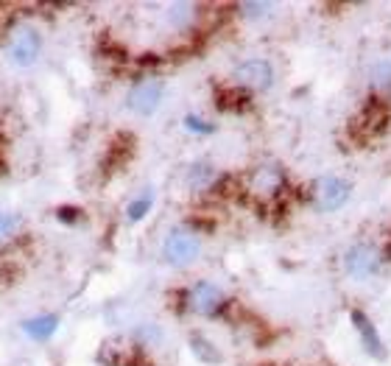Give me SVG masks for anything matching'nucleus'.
<instances>
[{
  "label": "nucleus",
  "instance_id": "1",
  "mask_svg": "<svg viewBox=\"0 0 391 366\" xmlns=\"http://www.w3.org/2000/svg\"><path fill=\"white\" fill-rule=\"evenodd\" d=\"M380 268H383V251L374 243H355L344 254V271L352 279H360V282L371 279L380 274Z\"/></svg>",
  "mask_w": 391,
  "mask_h": 366
},
{
  "label": "nucleus",
  "instance_id": "2",
  "mask_svg": "<svg viewBox=\"0 0 391 366\" xmlns=\"http://www.w3.org/2000/svg\"><path fill=\"white\" fill-rule=\"evenodd\" d=\"M42 53V34L28 25V22H20L11 36H8V59L17 64V67H31Z\"/></svg>",
  "mask_w": 391,
  "mask_h": 366
},
{
  "label": "nucleus",
  "instance_id": "3",
  "mask_svg": "<svg viewBox=\"0 0 391 366\" xmlns=\"http://www.w3.org/2000/svg\"><path fill=\"white\" fill-rule=\"evenodd\" d=\"M198 254H201V240L187 229H173L162 240V257H165V263H170L176 268L196 263Z\"/></svg>",
  "mask_w": 391,
  "mask_h": 366
},
{
  "label": "nucleus",
  "instance_id": "4",
  "mask_svg": "<svg viewBox=\"0 0 391 366\" xmlns=\"http://www.w3.org/2000/svg\"><path fill=\"white\" fill-rule=\"evenodd\" d=\"M352 196V182L344 176H324L316 182L313 190V204L318 212H335L341 210Z\"/></svg>",
  "mask_w": 391,
  "mask_h": 366
},
{
  "label": "nucleus",
  "instance_id": "5",
  "mask_svg": "<svg viewBox=\"0 0 391 366\" xmlns=\"http://www.w3.org/2000/svg\"><path fill=\"white\" fill-rule=\"evenodd\" d=\"M232 78L243 87V89H254V92H263L274 84V67L268 59H243L235 64L232 70Z\"/></svg>",
  "mask_w": 391,
  "mask_h": 366
},
{
  "label": "nucleus",
  "instance_id": "6",
  "mask_svg": "<svg viewBox=\"0 0 391 366\" xmlns=\"http://www.w3.org/2000/svg\"><path fill=\"white\" fill-rule=\"evenodd\" d=\"M162 98H165V84L156 81V78H145V81H140L128 89L126 106L137 115H154L156 106L162 103Z\"/></svg>",
  "mask_w": 391,
  "mask_h": 366
},
{
  "label": "nucleus",
  "instance_id": "7",
  "mask_svg": "<svg viewBox=\"0 0 391 366\" xmlns=\"http://www.w3.org/2000/svg\"><path fill=\"white\" fill-rule=\"evenodd\" d=\"M187 305H190L193 313L215 316V313L221 310V305H223V293H221L218 285L201 279V282H196V285L187 291Z\"/></svg>",
  "mask_w": 391,
  "mask_h": 366
},
{
  "label": "nucleus",
  "instance_id": "8",
  "mask_svg": "<svg viewBox=\"0 0 391 366\" xmlns=\"http://www.w3.org/2000/svg\"><path fill=\"white\" fill-rule=\"evenodd\" d=\"M352 324H355L357 335H360V344H363L366 355H371V358H377V360H383V358H385V344H383V338H380L377 327L371 324V319H369L360 307H355V310H352Z\"/></svg>",
  "mask_w": 391,
  "mask_h": 366
},
{
  "label": "nucleus",
  "instance_id": "9",
  "mask_svg": "<svg viewBox=\"0 0 391 366\" xmlns=\"http://www.w3.org/2000/svg\"><path fill=\"white\" fill-rule=\"evenodd\" d=\"M56 327H59V316H56V313H39V316L22 321V332L31 335L34 341H45V338H50V335L56 332Z\"/></svg>",
  "mask_w": 391,
  "mask_h": 366
},
{
  "label": "nucleus",
  "instance_id": "10",
  "mask_svg": "<svg viewBox=\"0 0 391 366\" xmlns=\"http://www.w3.org/2000/svg\"><path fill=\"white\" fill-rule=\"evenodd\" d=\"M212 179H215V170L209 162H193L187 168V187L190 190H207L212 184Z\"/></svg>",
  "mask_w": 391,
  "mask_h": 366
},
{
  "label": "nucleus",
  "instance_id": "11",
  "mask_svg": "<svg viewBox=\"0 0 391 366\" xmlns=\"http://www.w3.org/2000/svg\"><path fill=\"white\" fill-rule=\"evenodd\" d=\"M251 184H254V190H260L265 196H274L279 190V184H282V176H279L276 168H260L254 173V179H251Z\"/></svg>",
  "mask_w": 391,
  "mask_h": 366
},
{
  "label": "nucleus",
  "instance_id": "12",
  "mask_svg": "<svg viewBox=\"0 0 391 366\" xmlns=\"http://www.w3.org/2000/svg\"><path fill=\"white\" fill-rule=\"evenodd\" d=\"M369 78H371L374 89H391V59L374 61L371 70H369Z\"/></svg>",
  "mask_w": 391,
  "mask_h": 366
},
{
  "label": "nucleus",
  "instance_id": "13",
  "mask_svg": "<svg viewBox=\"0 0 391 366\" xmlns=\"http://www.w3.org/2000/svg\"><path fill=\"white\" fill-rule=\"evenodd\" d=\"M151 204H154V198H151V193H142V196H137L131 204H128V210H126V218L131 221V224H137V221H142L145 215H148V210H151Z\"/></svg>",
  "mask_w": 391,
  "mask_h": 366
},
{
  "label": "nucleus",
  "instance_id": "14",
  "mask_svg": "<svg viewBox=\"0 0 391 366\" xmlns=\"http://www.w3.org/2000/svg\"><path fill=\"white\" fill-rule=\"evenodd\" d=\"M20 224H22V218L17 212H0V243L8 240V237H14L17 229H20Z\"/></svg>",
  "mask_w": 391,
  "mask_h": 366
},
{
  "label": "nucleus",
  "instance_id": "15",
  "mask_svg": "<svg viewBox=\"0 0 391 366\" xmlns=\"http://www.w3.org/2000/svg\"><path fill=\"white\" fill-rule=\"evenodd\" d=\"M184 129L193 131V134H212V131H215V126L207 123V120L198 117V115H187V117H184Z\"/></svg>",
  "mask_w": 391,
  "mask_h": 366
},
{
  "label": "nucleus",
  "instance_id": "16",
  "mask_svg": "<svg viewBox=\"0 0 391 366\" xmlns=\"http://www.w3.org/2000/svg\"><path fill=\"white\" fill-rule=\"evenodd\" d=\"M271 8H274L271 3H243V6H240V11H243L246 17H251V20H260V17H265Z\"/></svg>",
  "mask_w": 391,
  "mask_h": 366
},
{
  "label": "nucleus",
  "instance_id": "17",
  "mask_svg": "<svg viewBox=\"0 0 391 366\" xmlns=\"http://www.w3.org/2000/svg\"><path fill=\"white\" fill-rule=\"evenodd\" d=\"M190 344H193V349L198 352V358H204V360H218V358H215V355H218V352H215V346H212V344H207L204 338L193 335V341H190Z\"/></svg>",
  "mask_w": 391,
  "mask_h": 366
},
{
  "label": "nucleus",
  "instance_id": "18",
  "mask_svg": "<svg viewBox=\"0 0 391 366\" xmlns=\"http://www.w3.org/2000/svg\"><path fill=\"white\" fill-rule=\"evenodd\" d=\"M78 215V210H73V207H61L59 210V218H64V224H67V218H75Z\"/></svg>",
  "mask_w": 391,
  "mask_h": 366
}]
</instances>
